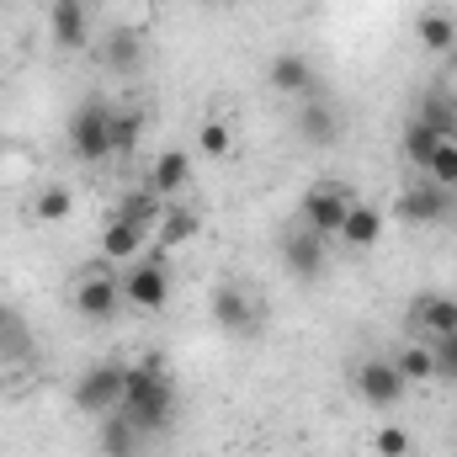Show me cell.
<instances>
[{
	"label": "cell",
	"instance_id": "cell-31",
	"mask_svg": "<svg viewBox=\"0 0 457 457\" xmlns=\"http://www.w3.org/2000/svg\"><path fill=\"white\" fill-rule=\"evenodd\" d=\"M431 351H436V383H457V330L431 341Z\"/></svg>",
	"mask_w": 457,
	"mask_h": 457
},
{
	"label": "cell",
	"instance_id": "cell-25",
	"mask_svg": "<svg viewBox=\"0 0 457 457\" xmlns=\"http://www.w3.org/2000/svg\"><path fill=\"white\" fill-rule=\"evenodd\" d=\"M228 149H234V128H228L224 117H208L197 128V154L203 160H228Z\"/></svg>",
	"mask_w": 457,
	"mask_h": 457
},
{
	"label": "cell",
	"instance_id": "cell-20",
	"mask_svg": "<svg viewBox=\"0 0 457 457\" xmlns=\"http://www.w3.org/2000/svg\"><path fill=\"white\" fill-rule=\"evenodd\" d=\"M394 367L404 372V383L410 388H420V383H436V351H431V341H404L399 351H394Z\"/></svg>",
	"mask_w": 457,
	"mask_h": 457
},
{
	"label": "cell",
	"instance_id": "cell-11",
	"mask_svg": "<svg viewBox=\"0 0 457 457\" xmlns=\"http://www.w3.org/2000/svg\"><path fill=\"white\" fill-rule=\"evenodd\" d=\"M410 330H415L420 341L453 336L457 330V298L453 293H420V298L410 303Z\"/></svg>",
	"mask_w": 457,
	"mask_h": 457
},
{
	"label": "cell",
	"instance_id": "cell-22",
	"mask_svg": "<svg viewBox=\"0 0 457 457\" xmlns=\"http://www.w3.org/2000/svg\"><path fill=\"white\" fill-rule=\"evenodd\" d=\"M75 213V192L64 181H48L32 192V224H64Z\"/></svg>",
	"mask_w": 457,
	"mask_h": 457
},
{
	"label": "cell",
	"instance_id": "cell-17",
	"mask_svg": "<svg viewBox=\"0 0 457 457\" xmlns=\"http://www.w3.org/2000/svg\"><path fill=\"white\" fill-rule=\"evenodd\" d=\"M298 133H303L309 144H336V138H341V112L314 91V96L298 102Z\"/></svg>",
	"mask_w": 457,
	"mask_h": 457
},
{
	"label": "cell",
	"instance_id": "cell-32",
	"mask_svg": "<svg viewBox=\"0 0 457 457\" xmlns=\"http://www.w3.org/2000/svg\"><path fill=\"white\" fill-rule=\"evenodd\" d=\"M11 320H16V314H11V303H5V298H0V330H5V325H11Z\"/></svg>",
	"mask_w": 457,
	"mask_h": 457
},
{
	"label": "cell",
	"instance_id": "cell-14",
	"mask_svg": "<svg viewBox=\"0 0 457 457\" xmlns=\"http://www.w3.org/2000/svg\"><path fill=\"white\" fill-rule=\"evenodd\" d=\"M187 181H192V149H160V154L149 160V192H154V197L170 203Z\"/></svg>",
	"mask_w": 457,
	"mask_h": 457
},
{
	"label": "cell",
	"instance_id": "cell-18",
	"mask_svg": "<svg viewBox=\"0 0 457 457\" xmlns=\"http://www.w3.org/2000/svg\"><path fill=\"white\" fill-rule=\"evenodd\" d=\"M383 228H388V219H383V208H372V203H351L345 208V224H341V239L351 245V250H372L378 239H383Z\"/></svg>",
	"mask_w": 457,
	"mask_h": 457
},
{
	"label": "cell",
	"instance_id": "cell-7",
	"mask_svg": "<svg viewBox=\"0 0 457 457\" xmlns=\"http://www.w3.org/2000/svg\"><path fill=\"white\" fill-rule=\"evenodd\" d=\"M122 378H128V367H117V361H96V367H86L80 383H75V394H70L75 410L91 415V420L112 415L117 404H122Z\"/></svg>",
	"mask_w": 457,
	"mask_h": 457
},
{
	"label": "cell",
	"instance_id": "cell-28",
	"mask_svg": "<svg viewBox=\"0 0 457 457\" xmlns=\"http://www.w3.org/2000/svg\"><path fill=\"white\" fill-rule=\"evenodd\" d=\"M410 447H415V436L399 420H388V426L372 431V457H410Z\"/></svg>",
	"mask_w": 457,
	"mask_h": 457
},
{
	"label": "cell",
	"instance_id": "cell-27",
	"mask_svg": "<svg viewBox=\"0 0 457 457\" xmlns=\"http://www.w3.org/2000/svg\"><path fill=\"white\" fill-rule=\"evenodd\" d=\"M431 187H442V192H457V138H447L431 160H426V170H420Z\"/></svg>",
	"mask_w": 457,
	"mask_h": 457
},
{
	"label": "cell",
	"instance_id": "cell-34",
	"mask_svg": "<svg viewBox=\"0 0 457 457\" xmlns=\"http://www.w3.org/2000/svg\"><path fill=\"white\" fill-rule=\"evenodd\" d=\"M48 5H80V0H48Z\"/></svg>",
	"mask_w": 457,
	"mask_h": 457
},
{
	"label": "cell",
	"instance_id": "cell-6",
	"mask_svg": "<svg viewBox=\"0 0 457 457\" xmlns=\"http://www.w3.org/2000/svg\"><path fill=\"white\" fill-rule=\"evenodd\" d=\"M356 197L345 192V181H314L298 203V224H309L320 239H341V224H345V208Z\"/></svg>",
	"mask_w": 457,
	"mask_h": 457
},
{
	"label": "cell",
	"instance_id": "cell-37",
	"mask_svg": "<svg viewBox=\"0 0 457 457\" xmlns=\"http://www.w3.org/2000/svg\"><path fill=\"white\" fill-rule=\"evenodd\" d=\"M0 160H5V144H0Z\"/></svg>",
	"mask_w": 457,
	"mask_h": 457
},
{
	"label": "cell",
	"instance_id": "cell-5",
	"mask_svg": "<svg viewBox=\"0 0 457 457\" xmlns=\"http://www.w3.org/2000/svg\"><path fill=\"white\" fill-rule=\"evenodd\" d=\"M112 112L107 102H80L75 117H70V149H75V160H86V165H102V160H112Z\"/></svg>",
	"mask_w": 457,
	"mask_h": 457
},
{
	"label": "cell",
	"instance_id": "cell-26",
	"mask_svg": "<svg viewBox=\"0 0 457 457\" xmlns=\"http://www.w3.org/2000/svg\"><path fill=\"white\" fill-rule=\"evenodd\" d=\"M144 436L133 431V420L122 415V410H112V415H102V453H133Z\"/></svg>",
	"mask_w": 457,
	"mask_h": 457
},
{
	"label": "cell",
	"instance_id": "cell-21",
	"mask_svg": "<svg viewBox=\"0 0 457 457\" xmlns=\"http://www.w3.org/2000/svg\"><path fill=\"white\" fill-rule=\"evenodd\" d=\"M442 144H447V138H442L436 128H426L420 117H410V122H404V133H399V154H404L415 170H426V160H431Z\"/></svg>",
	"mask_w": 457,
	"mask_h": 457
},
{
	"label": "cell",
	"instance_id": "cell-29",
	"mask_svg": "<svg viewBox=\"0 0 457 457\" xmlns=\"http://www.w3.org/2000/svg\"><path fill=\"white\" fill-rule=\"evenodd\" d=\"M117 213H122V219H133V224L154 228V219H160V197H154L149 187H138V192H128V197L117 203Z\"/></svg>",
	"mask_w": 457,
	"mask_h": 457
},
{
	"label": "cell",
	"instance_id": "cell-23",
	"mask_svg": "<svg viewBox=\"0 0 457 457\" xmlns=\"http://www.w3.org/2000/svg\"><path fill=\"white\" fill-rule=\"evenodd\" d=\"M102 59H107V70H133V64L144 59V32L112 27V32H107V43H102Z\"/></svg>",
	"mask_w": 457,
	"mask_h": 457
},
{
	"label": "cell",
	"instance_id": "cell-10",
	"mask_svg": "<svg viewBox=\"0 0 457 457\" xmlns=\"http://www.w3.org/2000/svg\"><path fill=\"white\" fill-rule=\"evenodd\" d=\"M282 266H287L298 282L325 277V239H320L309 224H293L287 234H282Z\"/></svg>",
	"mask_w": 457,
	"mask_h": 457
},
{
	"label": "cell",
	"instance_id": "cell-16",
	"mask_svg": "<svg viewBox=\"0 0 457 457\" xmlns=\"http://www.w3.org/2000/svg\"><path fill=\"white\" fill-rule=\"evenodd\" d=\"M48 32L64 54H80L91 43V16H86V0L80 5H48Z\"/></svg>",
	"mask_w": 457,
	"mask_h": 457
},
{
	"label": "cell",
	"instance_id": "cell-30",
	"mask_svg": "<svg viewBox=\"0 0 457 457\" xmlns=\"http://www.w3.org/2000/svg\"><path fill=\"white\" fill-rule=\"evenodd\" d=\"M144 138V112H112V154H133Z\"/></svg>",
	"mask_w": 457,
	"mask_h": 457
},
{
	"label": "cell",
	"instance_id": "cell-4",
	"mask_svg": "<svg viewBox=\"0 0 457 457\" xmlns=\"http://www.w3.org/2000/svg\"><path fill=\"white\" fill-rule=\"evenodd\" d=\"M351 388H356V399H361L367 410H383V415L410 399V383H404V372L394 367V356H361L356 372H351Z\"/></svg>",
	"mask_w": 457,
	"mask_h": 457
},
{
	"label": "cell",
	"instance_id": "cell-2",
	"mask_svg": "<svg viewBox=\"0 0 457 457\" xmlns=\"http://www.w3.org/2000/svg\"><path fill=\"white\" fill-rule=\"evenodd\" d=\"M70 309H75L86 325H107V320H117V309H122V277L107 271V261L80 266L75 282H70Z\"/></svg>",
	"mask_w": 457,
	"mask_h": 457
},
{
	"label": "cell",
	"instance_id": "cell-15",
	"mask_svg": "<svg viewBox=\"0 0 457 457\" xmlns=\"http://www.w3.org/2000/svg\"><path fill=\"white\" fill-rule=\"evenodd\" d=\"M255 314H261V309H255V298H250L245 287H234V282H228V287L213 293V320L224 325L228 336H250V330L261 325Z\"/></svg>",
	"mask_w": 457,
	"mask_h": 457
},
{
	"label": "cell",
	"instance_id": "cell-1",
	"mask_svg": "<svg viewBox=\"0 0 457 457\" xmlns=\"http://www.w3.org/2000/svg\"><path fill=\"white\" fill-rule=\"evenodd\" d=\"M117 410L133 420L138 436H160V431L170 426V415H176V388H170L160 356H144L138 367H128V378H122V404H117Z\"/></svg>",
	"mask_w": 457,
	"mask_h": 457
},
{
	"label": "cell",
	"instance_id": "cell-33",
	"mask_svg": "<svg viewBox=\"0 0 457 457\" xmlns=\"http://www.w3.org/2000/svg\"><path fill=\"white\" fill-rule=\"evenodd\" d=\"M96 5H107V11H117V5H128V0H96Z\"/></svg>",
	"mask_w": 457,
	"mask_h": 457
},
{
	"label": "cell",
	"instance_id": "cell-12",
	"mask_svg": "<svg viewBox=\"0 0 457 457\" xmlns=\"http://www.w3.org/2000/svg\"><path fill=\"white\" fill-rule=\"evenodd\" d=\"M266 86H271L277 96H287V102H303V96H314V91H320L314 64H309L303 54H277V59L266 64Z\"/></svg>",
	"mask_w": 457,
	"mask_h": 457
},
{
	"label": "cell",
	"instance_id": "cell-3",
	"mask_svg": "<svg viewBox=\"0 0 457 457\" xmlns=\"http://www.w3.org/2000/svg\"><path fill=\"white\" fill-rule=\"evenodd\" d=\"M122 303L138 314H160L170 303V266L165 250H144L133 266H122Z\"/></svg>",
	"mask_w": 457,
	"mask_h": 457
},
{
	"label": "cell",
	"instance_id": "cell-8",
	"mask_svg": "<svg viewBox=\"0 0 457 457\" xmlns=\"http://www.w3.org/2000/svg\"><path fill=\"white\" fill-rule=\"evenodd\" d=\"M447 197H453V192H442V187H431V181L420 176L415 187H404V192L394 197V219L410 224V228H431V224L447 219V208H453Z\"/></svg>",
	"mask_w": 457,
	"mask_h": 457
},
{
	"label": "cell",
	"instance_id": "cell-36",
	"mask_svg": "<svg viewBox=\"0 0 457 457\" xmlns=\"http://www.w3.org/2000/svg\"><path fill=\"white\" fill-rule=\"evenodd\" d=\"M208 5H234V0H208Z\"/></svg>",
	"mask_w": 457,
	"mask_h": 457
},
{
	"label": "cell",
	"instance_id": "cell-24",
	"mask_svg": "<svg viewBox=\"0 0 457 457\" xmlns=\"http://www.w3.org/2000/svg\"><path fill=\"white\" fill-rule=\"evenodd\" d=\"M415 117L426 128H436L442 138H457V96H447V91H426V102H420Z\"/></svg>",
	"mask_w": 457,
	"mask_h": 457
},
{
	"label": "cell",
	"instance_id": "cell-13",
	"mask_svg": "<svg viewBox=\"0 0 457 457\" xmlns=\"http://www.w3.org/2000/svg\"><path fill=\"white\" fill-rule=\"evenodd\" d=\"M197 234H203L197 208H187V203H165L160 219H154V250H181V245H192Z\"/></svg>",
	"mask_w": 457,
	"mask_h": 457
},
{
	"label": "cell",
	"instance_id": "cell-19",
	"mask_svg": "<svg viewBox=\"0 0 457 457\" xmlns=\"http://www.w3.org/2000/svg\"><path fill=\"white\" fill-rule=\"evenodd\" d=\"M415 43H420L426 54L447 59L457 48V16H447V11H420V16H415Z\"/></svg>",
	"mask_w": 457,
	"mask_h": 457
},
{
	"label": "cell",
	"instance_id": "cell-35",
	"mask_svg": "<svg viewBox=\"0 0 457 457\" xmlns=\"http://www.w3.org/2000/svg\"><path fill=\"white\" fill-rule=\"evenodd\" d=\"M102 457H138V453H102Z\"/></svg>",
	"mask_w": 457,
	"mask_h": 457
},
{
	"label": "cell",
	"instance_id": "cell-9",
	"mask_svg": "<svg viewBox=\"0 0 457 457\" xmlns=\"http://www.w3.org/2000/svg\"><path fill=\"white\" fill-rule=\"evenodd\" d=\"M149 245H154V228H149V224H133V219H122V213H112V224L102 228L96 261H107V266H133Z\"/></svg>",
	"mask_w": 457,
	"mask_h": 457
}]
</instances>
